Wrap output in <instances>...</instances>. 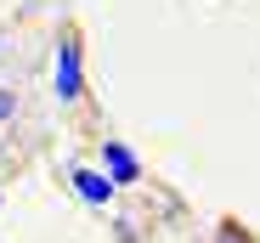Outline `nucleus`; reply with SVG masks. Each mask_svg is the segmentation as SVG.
I'll return each instance as SVG.
<instances>
[{
  "instance_id": "nucleus-1",
  "label": "nucleus",
  "mask_w": 260,
  "mask_h": 243,
  "mask_svg": "<svg viewBox=\"0 0 260 243\" xmlns=\"http://www.w3.org/2000/svg\"><path fill=\"white\" fill-rule=\"evenodd\" d=\"M79 85H85V74H79V40L68 34L57 46V102H79Z\"/></svg>"
},
{
  "instance_id": "nucleus-2",
  "label": "nucleus",
  "mask_w": 260,
  "mask_h": 243,
  "mask_svg": "<svg viewBox=\"0 0 260 243\" xmlns=\"http://www.w3.org/2000/svg\"><path fill=\"white\" fill-rule=\"evenodd\" d=\"M102 158H108V181H113V187H124V181H136V176H142L136 153H130L124 142H102Z\"/></svg>"
},
{
  "instance_id": "nucleus-3",
  "label": "nucleus",
  "mask_w": 260,
  "mask_h": 243,
  "mask_svg": "<svg viewBox=\"0 0 260 243\" xmlns=\"http://www.w3.org/2000/svg\"><path fill=\"white\" fill-rule=\"evenodd\" d=\"M74 192L85 198V204H113L119 187H113L108 176H96V170H74Z\"/></svg>"
},
{
  "instance_id": "nucleus-4",
  "label": "nucleus",
  "mask_w": 260,
  "mask_h": 243,
  "mask_svg": "<svg viewBox=\"0 0 260 243\" xmlns=\"http://www.w3.org/2000/svg\"><path fill=\"white\" fill-rule=\"evenodd\" d=\"M215 243H254V237H249V232H243L238 221H226V226H221V237H215Z\"/></svg>"
},
{
  "instance_id": "nucleus-5",
  "label": "nucleus",
  "mask_w": 260,
  "mask_h": 243,
  "mask_svg": "<svg viewBox=\"0 0 260 243\" xmlns=\"http://www.w3.org/2000/svg\"><path fill=\"white\" fill-rule=\"evenodd\" d=\"M12 113H17V96H12V91H0V125H6Z\"/></svg>"
}]
</instances>
